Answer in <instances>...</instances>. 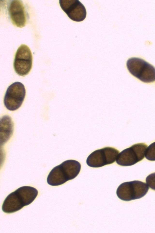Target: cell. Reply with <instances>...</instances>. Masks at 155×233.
<instances>
[{
  "label": "cell",
  "instance_id": "obj_1",
  "mask_svg": "<svg viewBox=\"0 0 155 233\" xmlns=\"http://www.w3.org/2000/svg\"><path fill=\"white\" fill-rule=\"evenodd\" d=\"M38 194V191L34 187H20L6 197L3 203L2 210L6 213L16 212L32 203Z\"/></svg>",
  "mask_w": 155,
  "mask_h": 233
},
{
  "label": "cell",
  "instance_id": "obj_2",
  "mask_svg": "<svg viewBox=\"0 0 155 233\" xmlns=\"http://www.w3.org/2000/svg\"><path fill=\"white\" fill-rule=\"evenodd\" d=\"M81 164L76 160H66L53 168L48 175L47 181L52 186H58L76 177L79 174Z\"/></svg>",
  "mask_w": 155,
  "mask_h": 233
},
{
  "label": "cell",
  "instance_id": "obj_3",
  "mask_svg": "<svg viewBox=\"0 0 155 233\" xmlns=\"http://www.w3.org/2000/svg\"><path fill=\"white\" fill-rule=\"evenodd\" d=\"M127 67L134 76L145 83L155 81V68L141 58L132 57L127 61Z\"/></svg>",
  "mask_w": 155,
  "mask_h": 233
},
{
  "label": "cell",
  "instance_id": "obj_4",
  "mask_svg": "<svg viewBox=\"0 0 155 233\" xmlns=\"http://www.w3.org/2000/svg\"><path fill=\"white\" fill-rule=\"evenodd\" d=\"M149 189L145 183L134 181L121 184L117 189L116 194L120 200L129 201L142 198L146 194Z\"/></svg>",
  "mask_w": 155,
  "mask_h": 233
},
{
  "label": "cell",
  "instance_id": "obj_5",
  "mask_svg": "<svg viewBox=\"0 0 155 233\" xmlns=\"http://www.w3.org/2000/svg\"><path fill=\"white\" fill-rule=\"evenodd\" d=\"M147 145L144 143H138L121 152L116 160L117 163L123 166L133 165L141 161L144 157Z\"/></svg>",
  "mask_w": 155,
  "mask_h": 233
},
{
  "label": "cell",
  "instance_id": "obj_6",
  "mask_svg": "<svg viewBox=\"0 0 155 233\" xmlns=\"http://www.w3.org/2000/svg\"><path fill=\"white\" fill-rule=\"evenodd\" d=\"M26 95L24 85L19 82L14 83L7 88L5 93L4 103L6 108L10 111H15L22 105Z\"/></svg>",
  "mask_w": 155,
  "mask_h": 233
},
{
  "label": "cell",
  "instance_id": "obj_7",
  "mask_svg": "<svg viewBox=\"0 0 155 233\" xmlns=\"http://www.w3.org/2000/svg\"><path fill=\"white\" fill-rule=\"evenodd\" d=\"M119 151L112 147H106L95 150L88 157L86 163L89 167H100L114 163Z\"/></svg>",
  "mask_w": 155,
  "mask_h": 233
},
{
  "label": "cell",
  "instance_id": "obj_8",
  "mask_svg": "<svg viewBox=\"0 0 155 233\" xmlns=\"http://www.w3.org/2000/svg\"><path fill=\"white\" fill-rule=\"evenodd\" d=\"M32 62V55L30 48L25 44L21 45L16 52L14 61L15 72L21 76L28 75L31 69Z\"/></svg>",
  "mask_w": 155,
  "mask_h": 233
},
{
  "label": "cell",
  "instance_id": "obj_9",
  "mask_svg": "<svg viewBox=\"0 0 155 233\" xmlns=\"http://www.w3.org/2000/svg\"><path fill=\"white\" fill-rule=\"evenodd\" d=\"M60 5L68 17L73 21L79 22L86 18L87 12L84 5L78 0H60Z\"/></svg>",
  "mask_w": 155,
  "mask_h": 233
},
{
  "label": "cell",
  "instance_id": "obj_10",
  "mask_svg": "<svg viewBox=\"0 0 155 233\" xmlns=\"http://www.w3.org/2000/svg\"><path fill=\"white\" fill-rule=\"evenodd\" d=\"M8 15L12 24L21 28L25 27L27 22L25 8L21 0L10 1L8 7Z\"/></svg>",
  "mask_w": 155,
  "mask_h": 233
},
{
  "label": "cell",
  "instance_id": "obj_11",
  "mask_svg": "<svg viewBox=\"0 0 155 233\" xmlns=\"http://www.w3.org/2000/svg\"><path fill=\"white\" fill-rule=\"evenodd\" d=\"M13 130V123L8 115L3 116L0 119V144L3 145L11 137Z\"/></svg>",
  "mask_w": 155,
  "mask_h": 233
},
{
  "label": "cell",
  "instance_id": "obj_12",
  "mask_svg": "<svg viewBox=\"0 0 155 233\" xmlns=\"http://www.w3.org/2000/svg\"><path fill=\"white\" fill-rule=\"evenodd\" d=\"M145 156L148 160L155 161V142L151 144L147 148Z\"/></svg>",
  "mask_w": 155,
  "mask_h": 233
},
{
  "label": "cell",
  "instance_id": "obj_13",
  "mask_svg": "<svg viewBox=\"0 0 155 233\" xmlns=\"http://www.w3.org/2000/svg\"><path fill=\"white\" fill-rule=\"evenodd\" d=\"M146 181L150 188L153 190H155V172L148 176L146 178Z\"/></svg>",
  "mask_w": 155,
  "mask_h": 233
}]
</instances>
